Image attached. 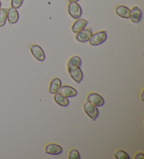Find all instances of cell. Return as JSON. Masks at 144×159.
<instances>
[{"instance_id":"obj_8","label":"cell","mask_w":144,"mask_h":159,"mask_svg":"<svg viewBox=\"0 0 144 159\" xmlns=\"http://www.w3.org/2000/svg\"><path fill=\"white\" fill-rule=\"evenodd\" d=\"M59 93L66 98L75 97L77 95V91L75 89L70 86H65V85L60 86Z\"/></svg>"},{"instance_id":"obj_10","label":"cell","mask_w":144,"mask_h":159,"mask_svg":"<svg viewBox=\"0 0 144 159\" xmlns=\"http://www.w3.org/2000/svg\"><path fill=\"white\" fill-rule=\"evenodd\" d=\"M142 18V11L138 7H134L130 10V19L134 23H138Z\"/></svg>"},{"instance_id":"obj_15","label":"cell","mask_w":144,"mask_h":159,"mask_svg":"<svg viewBox=\"0 0 144 159\" xmlns=\"http://www.w3.org/2000/svg\"><path fill=\"white\" fill-rule=\"evenodd\" d=\"M54 100L58 105L61 107H67L69 105V100L68 98L65 97L59 93H57L54 95Z\"/></svg>"},{"instance_id":"obj_3","label":"cell","mask_w":144,"mask_h":159,"mask_svg":"<svg viewBox=\"0 0 144 159\" xmlns=\"http://www.w3.org/2000/svg\"><path fill=\"white\" fill-rule=\"evenodd\" d=\"M68 9L69 14L74 19H78L82 15V8L77 2H70Z\"/></svg>"},{"instance_id":"obj_5","label":"cell","mask_w":144,"mask_h":159,"mask_svg":"<svg viewBox=\"0 0 144 159\" xmlns=\"http://www.w3.org/2000/svg\"><path fill=\"white\" fill-rule=\"evenodd\" d=\"M87 102H90L92 105H95L96 107H102L104 105L105 100L100 95H98L96 93H91L88 95L87 98Z\"/></svg>"},{"instance_id":"obj_21","label":"cell","mask_w":144,"mask_h":159,"mask_svg":"<svg viewBox=\"0 0 144 159\" xmlns=\"http://www.w3.org/2000/svg\"><path fill=\"white\" fill-rule=\"evenodd\" d=\"M135 158H136V159H139V158L143 159V158H144L143 153H137V154L136 155V156H135Z\"/></svg>"},{"instance_id":"obj_13","label":"cell","mask_w":144,"mask_h":159,"mask_svg":"<svg viewBox=\"0 0 144 159\" xmlns=\"http://www.w3.org/2000/svg\"><path fill=\"white\" fill-rule=\"evenodd\" d=\"M60 86H61V80L57 77L53 79L50 82V85H49V93L51 94H56V93H59Z\"/></svg>"},{"instance_id":"obj_23","label":"cell","mask_w":144,"mask_h":159,"mask_svg":"<svg viewBox=\"0 0 144 159\" xmlns=\"http://www.w3.org/2000/svg\"><path fill=\"white\" fill-rule=\"evenodd\" d=\"M1 5H2V3H1V1H0V9H1Z\"/></svg>"},{"instance_id":"obj_7","label":"cell","mask_w":144,"mask_h":159,"mask_svg":"<svg viewBox=\"0 0 144 159\" xmlns=\"http://www.w3.org/2000/svg\"><path fill=\"white\" fill-rule=\"evenodd\" d=\"M30 51L36 60L40 62H43L45 60V54L43 49L40 46L37 44H33L30 46Z\"/></svg>"},{"instance_id":"obj_18","label":"cell","mask_w":144,"mask_h":159,"mask_svg":"<svg viewBox=\"0 0 144 159\" xmlns=\"http://www.w3.org/2000/svg\"><path fill=\"white\" fill-rule=\"evenodd\" d=\"M68 65H74V66H77V67H80L82 65L81 58L77 56H74L73 57H72L69 60Z\"/></svg>"},{"instance_id":"obj_12","label":"cell","mask_w":144,"mask_h":159,"mask_svg":"<svg viewBox=\"0 0 144 159\" xmlns=\"http://www.w3.org/2000/svg\"><path fill=\"white\" fill-rule=\"evenodd\" d=\"M88 21L82 18H78L77 20L73 23L72 26V31L74 33H77L79 31H81L83 29H84L86 26L87 25Z\"/></svg>"},{"instance_id":"obj_19","label":"cell","mask_w":144,"mask_h":159,"mask_svg":"<svg viewBox=\"0 0 144 159\" xmlns=\"http://www.w3.org/2000/svg\"><path fill=\"white\" fill-rule=\"evenodd\" d=\"M69 159H80V154L78 151L75 149H73L69 152Z\"/></svg>"},{"instance_id":"obj_16","label":"cell","mask_w":144,"mask_h":159,"mask_svg":"<svg viewBox=\"0 0 144 159\" xmlns=\"http://www.w3.org/2000/svg\"><path fill=\"white\" fill-rule=\"evenodd\" d=\"M7 20V9H0V27H3Z\"/></svg>"},{"instance_id":"obj_1","label":"cell","mask_w":144,"mask_h":159,"mask_svg":"<svg viewBox=\"0 0 144 159\" xmlns=\"http://www.w3.org/2000/svg\"><path fill=\"white\" fill-rule=\"evenodd\" d=\"M68 70L70 74L71 78L77 84H79L82 81L83 73L80 67H77L74 65H68Z\"/></svg>"},{"instance_id":"obj_2","label":"cell","mask_w":144,"mask_h":159,"mask_svg":"<svg viewBox=\"0 0 144 159\" xmlns=\"http://www.w3.org/2000/svg\"><path fill=\"white\" fill-rule=\"evenodd\" d=\"M107 39V34L106 31H100L91 35L89 40L91 46H98L106 42Z\"/></svg>"},{"instance_id":"obj_14","label":"cell","mask_w":144,"mask_h":159,"mask_svg":"<svg viewBox=\"0 0 144 159\" xmlns=\"http://www.w3.org/2000/svg\"><path fill=\"white\" fill-rule=\"evenodd\" d=\"M115 12L121 18L126 19L130 18V9L123 5H119L116 7Z\"/></svg>"},{"instance_id":"obj_6","label":"cell","mask_w":144,"mask_h":159,"mask_svg":"<svg viewBox=\"0 0 144 159\" xmlns=\"http://www.w3.org/2000/svg\"><path fill=\"white\" fill-rule=\"evenodd\" d=\"M76 39L79 42H87L90 39L91 35L93 34L92 33V30L91 28H87V29H83L81 31L76 33Z\"/></svg>"},{"instance_id":"obj_9","label":"cell","mask_w":144,"mask_h":159,"mask_svg":"<svg viewBox=\"0 0 144 159\" xmlns=\"http://www.w3.org/2000/svg\"><path fill=\"white\" fill-rule=\"evenodd\" d=\"M62 152V147L57 144H49L45 147V153H47V154L56 156L60 154Z\"/></svg>"},{"instance_id":"obj_20","label":"cell","mask_w":144,"mask_h":159,"mask_svg":"<svg viewBox=\"0 0 144 159\" xmlns=\"http://www.w3.org/2000/svg\"><path fill=\"white\" fill-rule=\"evenodd\" d=\"M23 0H12V7L14 8V9H18L21 7V5L23 4Z\"/></svg>"},{"instance_id":"obj_17","label":"cell","mask_w":144,"mask_h":159,"mask_svg":"<svg viewBox=\"0 0 144 159\" xmlns=\"http://www.w3.org/2000/svg\"><path fill=\"white\" fill-rule=\"evenodd\" d=\"M114 156L118 159H130L128 153L122 149H119L117 152H115L114 153Z\"/></svg>"},{"instance_id":"obj_22","label":"cell","mask_w":144,"mask_h":159,"mask_svg":"<svg viewBox=\"0 0 144 159\" xmlns=\"http://www.w3.org/2000/svg\"><path fill=\"white\" fill-rule=\"evenodd\" d=\"M78 1H79V0H68V2H77Z\"/></svg>"},{"instance_id":"obj_11","label":"cell","mask_w":144,"mask_h":159,"mask_svg":"<svg viewBox=\"0 0 144 159\" xmlns=\"http://www.w3.org/2000/svg\"><path fill=\"white\" fill-rule=\"evenodd\" d=\"M19 19V14L18 11L14 8L11 7L7 9V20L10 25L17 23Z\"/></svg>"},{"instance_id":"obj_4","label":"cell","mask_w":144,"mask_h":159,"mask_svg":"<svg viewBox=\"0 0 144 159\" xmlns=\"http://www.w3.org/2000/svg\"><path fill=\"white\" fill-rule=\"evenodd\" d=\"M84 110L85 113L88 115L93 120H95L98 116L99 111L97 107L92 105L90 102H86L84 104Z\"/></svg>"}]
</instances>
